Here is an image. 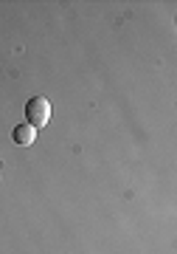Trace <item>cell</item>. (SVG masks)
<instances>
[{"label":"cell","instance_id":"6da1fadb","mask_svg":"<svg viewBox=\"0 0 177 254\" xmlns=\"http://www.w3.org/2000/svg\"><path fill=\"white\" fill-rule=\"evenodd\" d=\"M51 122V102L45 96H31L26 102V125H31L34 130L45 127Z\"/></svg>","mask_w":177,"mask_h":254},{"label":"cell","instance_id":"7a4b0ae2","mask_svg":"<svg viewBox=\"0 0 177 254\" xmlns=\"http://www.w3.org/2000/svg\"><path fill=\"white\" fill-rule=\"evenodd\" d=\"M11 141H14V144H20V147H31L37 141V130L31 125H26V122H23V125H17L14 130H11Z\"/></svg>","mask_w":177,"mask_h":254}]
</instances>
